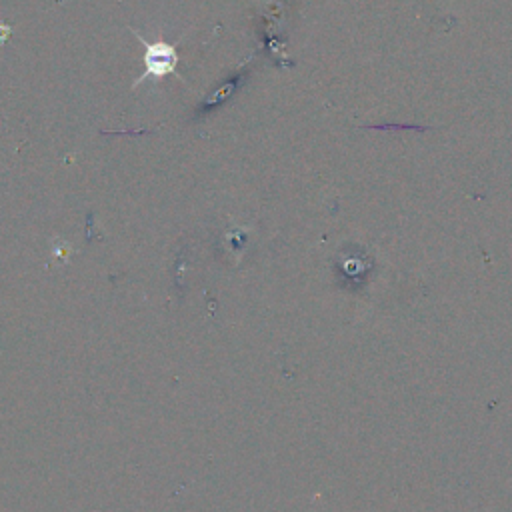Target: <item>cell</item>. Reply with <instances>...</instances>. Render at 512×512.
Masks as SVG:
<instances>
[{
  "mask_svg": "<svg viewBox=\"0 0 512 512\" xmlns=\"http://www.w3.org/2000/svg\"><path fill=\"white\" fill-rule=\"evenodd\" d=\"M132 34L140 40V44L144 46V72L138 76V80L132 82V88L140 86L144 80L148 78H162V76H168V74H174L180 82H184V78L178 74V52L172 44L168 42H146L138 30L132 28Z\"/></svg>",
  "mask_w": 512,
  "mask_h": 512,
  "instance_id": "obj_1",
  "label": "cell"
}]
</instances>
